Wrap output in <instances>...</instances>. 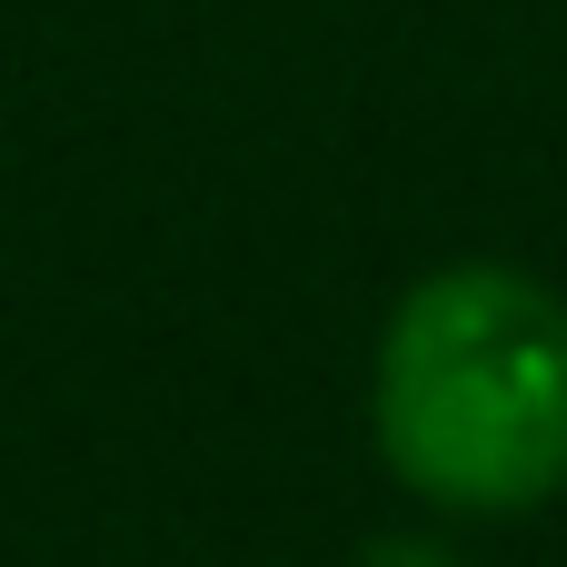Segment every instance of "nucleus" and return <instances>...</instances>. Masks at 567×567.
I'll use <instances>...</instances> for the list:
<instances>
[{
	"mask_svg": "<svg viewBox=\"0 0 567 567\" xmlns=\"http://www.w3.org/2000/svg\"><path fill=\"white\" fill-rule=\"evenodd\" d=\"M359 567H458V558H449V548H429V538H379Z\"/></svg>",
	"mask_w": 567,
	"mask_h": 567,
	"instance_id": "2",
	"label": "nucleus"
},
{
	"mask_svg": "<svg viewBox=\"0 0 567 567\" xmlns=\"http://www.w3.org/2000/svg\"><path fill=\"white\" fill-rule=\"evenodd\" d=\"M369 429L439 508H548L567 488V299L508 259L429 269L379 329Z\"/></svg>",
	"mask_w": 567,
	"mask_h": 567,
	"instance_id": "1",
	"label": "nucleus"
}]
</instances>
